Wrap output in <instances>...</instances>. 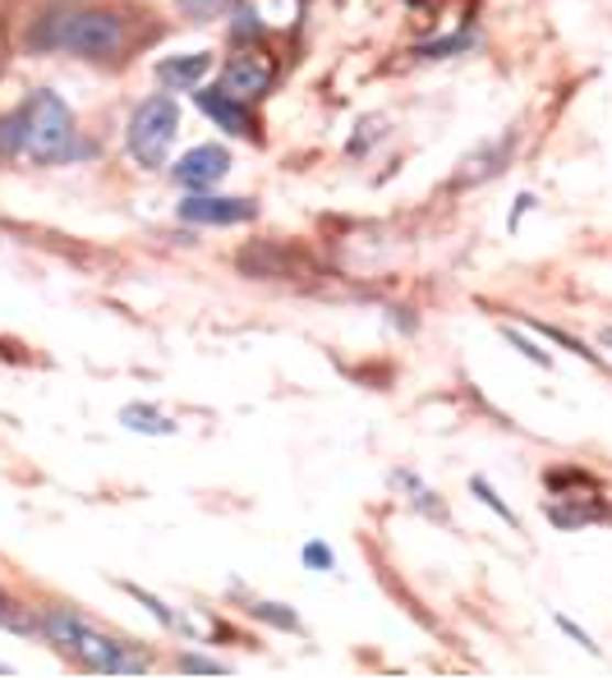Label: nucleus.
Masks as SVG:
<instances>
[{
    "label": "nucleus",
    "instance_id": "nucleus-14",
    "mask_svg": "<svg viewBox=\"0 0 612 680\" xmlns=\"http://www.w3.org/2000/svg\"><path fill=\"white\" fill-rule=\"evenodd\" d=\"M502 336L506 340H512V346L525 354V359H534V363H539V369H553V354L548 350H539V346H534V340L525 336V331H516V327H502Z\"/></svg>",
    "mask_w": 612,
    "mask_h": 680
},
{
    "label": "nucleus",
    "instance_id": "nucleus-23",
    "mask_svg": "<svg viewBox=\"0 0 612 680\" xmlns=\"http://www.w3.org/2000/svg\"><path fill=\"white\" fill-rule=\"evenodd\" d=\"M599 340H603V346L612 350V327H603V336H599Z\"/></svg>",
    "mask_w": 612,
    "mask_h": 680
},
{
    "label": "nucleus",
    "instance_id": "nucleus-17",
    "mask_svg": "<svg viewBox=\"0 0 612 680\" xmlns=\"http://www.w3.org/2000/svg\"><path fill=\"white\" fill-rule=\"evenodd\" d=\"M474 37L470 33H461V37H442V42H428V46H419V56H447V51H466Z\"/></svg>",
    "mask_w": 612,
    "mask_h": 680
},
{
    "label": "nucleus",
    "instance_id": "nucleus-10",
    "mask_svg": "<svg viewBox=\"0 0 612 680\" xmlns=\"http://www.w3.org/2000/svg\"><path fill=\"white\" fill-rule=\"evenodd\" d=\"M512 143H516V134H502L498 139V147L489 143L479 156H470V171H461V185H479V179H489V175H498V171H506V156H512Z\"/></svg>",
    "mask_w": 612,
    "mask_h": 680
},
{
    "label": "nucleus",
    "instance_id": "nucleus-21",
    "mask_svg": "<svg viewBox=\"0 0 612 680\" xmlns=\"http://www.w3.org/2000/svg\"><path fill=\"white\" fill-rule=\"evenodd\" d=\"M304 561H309L314 570H331V552H327L323 542H309V547H304Z\"/></svg>",
    "mask_w": 612,
    "mask_h": 680
},
{
    "label": "nucleus",
    "instance_id": "nucleus-12",
    "mask_svg": "<svg viewBox=\"0 0 612 680\" xmlns=\"http://www.w3.org/2000/svg\"><path fill=\"white\" fill-rule=\"evenodd\" d=\"M120 424H124V428H134V432H147V437H166V432H175L171 418H166V414H157L152 405H124Z\"/></svg>",
    "mask_w": 612,
    "mask_h": 680
},
{
    "label": "nucleus",
    "instance_id": "nucleus-18",
    "mask_svg": "<svg viewBox=\"0 0 612 680\" xmlns=\"http://www.w3.org/2000/svg\"><path fill=\"white\" fill-rule=\"evenodd\" d=\"M360 129H364V134H360V139H354V143H350V152H364V147H369L373 139H382V134H387V120H378V116H369V120H364Z\"/></svg>",
    "mask_w": 612,
    "mask_h": 680
},
{
    "label": "nucleus",
    "instance_id": "nucleus-15",
    "mask_svg": "<svg viewBox=\"0 0 612 680\" xmlns=\"http://www.w3.org/2000/svg\"><path fill=\"white\" fill-rule=\"evenodd\" d=\"M175 6H181L185 19H198L203 23V19H217L226 6H231V0H175Z\"/></svg>",
    "mask_w": 612,
    "mask_h": 680
},
{
    "label": "nucleus",
    "instance_id": "nucleus-11",
    "mask_svg": "<svg viewBox=\"0 0 612 680\" xmlns=\"http://www.w3.org/2000/svg\"><path fill=\"white\" fill-rule=\"evenodd\" d=\"M42 630H46V639H51V644H61V648H69V652H74V648L84 644V635L92 630V625H88L79 612H51Z\"/></svg>",
    "mask_w": 612,
    "mask_h": 680
},
{
    "label": "nucleus",
    "instance_id": "nucleus-22",
    "mask_svg": "<svg viewBox=\"0 0 612 680\" xmlns=\"http://www.w3.org/2000/svg\"><path fill=\"white\" fill-rule=\"evenodd\" d=\"M525 207H534V194H521V198H516V212H512V226H521V217H525Z\"/></svg>",
    "mask_w": 612,
    "mask_h": 680
},
{
    "label": "nucleus",
    "instance_id": "nucleus-24",
    "mask_svg": "<svg viewBox=\"0 0 612 680\" xmlns=\"http://www.w3.org/2000/svg\"><path fill=\"white\" fill-rule=\"evenodd\" d=\"M0 621H6V597H0Z\"/></svg>",
    "mask_w": 612,
    "mask_h": 680
},
{
    "label": "nucleus",
    "instance_id": "nucleus-16",
    "mask_svg": "<svg viewBox=\"0 0 612 680\" xmlns=\"http://www.w3.org/2000/svg\"><path fill=\"white\" fill-rule=\"evenodd\" d=\"M0 152H6V156L23 152V116H10V120H0Z\"/></svg>",
    "mask_w": 612,
    "mask_h": 680
},
{
    "label": "nucleus",
    "instance_id": "nucleus-1",
    "mask_svg": "<svg viewBox=\"0 0 612 680\" xmlns=\"http://www.w3.org/2000/svg\"><path fill=\"white\" fill-rule=\"evenodd\" d=\"M19 116H23V156H29V162L61 166V162H74V156L88 152L74 143V116L56 92H46V88L33 92Z\"/></svg>",
    "mask_w": 612,
    "mask_h": 680
},
{
    "label": "nucleus",
    "instance_id": "nucleus-20",
    "mask_svg": "<svg viewBox=\"0 0 612 680\" xmlns=\"http://www.w3.org/2000/svg\"><path fill=\"white\" fill-rule=\"evenodd\" d=\"M181 671H226V662H212V658H198V652H185V658H181Z\"/></svg>",
    "mask_w": 612,
    "mask_h": 680
},
{
    "label": "nucleus",
    "instance_id": "nucleus-8",
    "mask_svg": "<svg viewBox=\"0 0 612 680\" xmlns=\"http://www.w3.org/2000/svg\"><path fill=\"white\" fill-rule=\"evenodd\" d=\"M194 101H198V111L212 116L221 129H231V134H244V139L253 134V120H249V111L240 107V97H231L221 84H217V88H203V84H198V88H194Z\"/></svg>",
    "mask_w": 612,
    "mask_h": 680
},
{
    "label": "nucleus",
    "instance_id": "nucleus-9",
    "mask_svg": "<svg viewBox=\"0 0 612 680\" xmlns=\"http://www.w3.org/2000/svg\"><path fill=\"white\" fill-rule=\"evenodd\" d=\"M208 69H212L208 51H189V56H166V61H157V78H162L166 88H198Z\"/></svg>",
    "mask_w": 612,
    "mask_h": 680
},
{
    "label": "nucleus",
    "instance_id": "nucleus-6",
    "mask_svg": "<svg viewBox=\"0 0 612 680\" xmlns=\"http://www.w3.org/2000/svg\"><path fill=\"white\" fill-rule=\"evenodd\" d=\"M84 658V667H92V671H111V676H139V671H147V658L143 652H134V648H124L120 639H107V635H97V630H88L84 635V644L74 648Z\"/></svg>",
    "mask_w": 612,
    "mask_h": 680
},
{
    "label": "nucleus",
    "instance_id": "nucleus-4",
    "mask_svg": "<svg viewBox=\"0 0 612 680\" xmlns=\"http://www.w3.org/2000/svg\"><path fill=\"white\" fill-rule=\"evenodd\" d=\"M226 171H231V152L217 147V143H203V147H189L181 162H175V179L189 189V194H208L212 185H221Z\"/></svg>",
    "mask_w": 612,
    "mask_h": 680
},
{
    "label": "nucleus",
    "instance_id": "nucleus-5",
    "mask_svg": "<svg viewBox=\"0 0 612 680\" xmlns=\"http://www.w3.org/2000/svg\"><path fill=\"white\" fill-rule=\"evenodd\" d=\"M253 217H259V202L253 198L189 194L181 202V221H189V226H236V221H253Z\"/></svg>",
    "mask_w": 612,
    "mask_h": 680
},
{
    "label": "nucleus",
    "instance_id": "nucleus-19",
    "mask_svg": "<svg viewBox=\"0 0 612 680\" xmlns=\"http://www.w3.org/2000/svg\"><path fill=\"white\" fill-rule=\"evenodd\" d=\"M553 621H557V625H562V630H567V635H571V639H576V644H580V648H584V652H599V644H594V639H590V635H584V630H580V625H576V621H567V616H562V612H557V616H553Z\"/></svg>",
    "mask_w": 612,
    "mask_h": 680
},
{
    "label": "nucleus",
    "instance_id": "nucleus-3",
    "mask_svg": "<svg viewBox=\"0 0 612 680\" xmlns=\"http://www.w3.org/2000/svg\"><path fill=\"white\" fill-rule=\"evenodd\" d=\"M181 134V111H175L171 97H147L130 120V156L147 171H162L166 156Z\"/></svg>",
    "mask_w": 612,
    "mask_h": 680
},
{
    "label": "nucleus",
    "instance_id": "nucleus-7",
    "mask_svg": "<svg viewBox=\"0 0 612 680\" xmlns=\"http://www.w3.org/2000/svg\"><path fill=\"white\" fill-rule=\"evenodd\" d=\"M221 88L231 97H240V101H259L272 88V65L259 61V56H236L221 69Z\"/></svg>",
    "mask_w": 612,
    "mask_h": 680
},
{
    "label": "nucleus",
    "instance_id": "nucleus-2",
    "mask_svg": "<svg viewBox=\"0 0 612 680\" xmlns=\"http://www.w3.org/2000/svg\"><path fill=\"white\" fill-rule=\"evenodd\" d=\"M124 42V23L111 10H69V14H46L42 29L33 33V46H56L69 56H111Z\"/></svg>",
    "mask_w": 612,
    "mask_h": 680
},
{
    "label": "nucleus",
    "instance_id": "nucleus-13",
    "mask_svg": "<svg viewBox=\"0 0 612 680\" xmlns=\"http://www.w3.org/2000/svg\"><path fill=\"white\" fill-rule=\"evenodd\" d=\"M470 492L479 496V502H483V506H493V511H498V519H506V525H512V529L521 525V519H516V511H512V506H506V502H502V496H498V487H493L489 479H470Z\"/></svg>",
    "mask_w": 612,
    "mask_h": 680
},
{
    "label": "nucleus",
    "instance_id": "nucleus-25",
    "mask_svg": "<svg viewBox=\"0 0 612 680\" xmlns=\"http://www.w3.org/2000/svg\"><path fill=\"white\" fill-rule=\"evenodd\" d=\"M0 676H6V667H0Z\"/></svg>",
    "mask_w": 612,
    "mask_h": 680
}]
</instances>
